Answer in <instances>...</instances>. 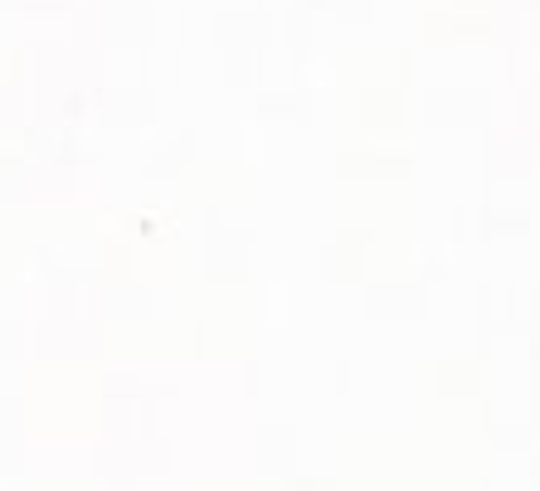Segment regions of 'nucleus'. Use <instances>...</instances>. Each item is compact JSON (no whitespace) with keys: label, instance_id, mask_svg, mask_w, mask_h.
Segmentation results:
<instances>
[]
</instances>
